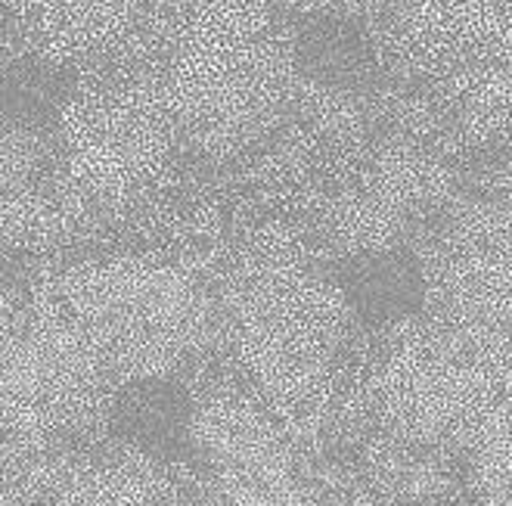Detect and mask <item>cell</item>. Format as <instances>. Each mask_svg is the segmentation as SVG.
Masks as SVG:
<instances>
[{"label":"cell","instance_id":"6da1fadb","mask_svg":"<svg viewBox=\"0 0 512 506\" xmlns=\"http://www.w3.org/2000/svg\"><path fill=\"white\" fill-rule=\"evenodd\" d=\"M348 305L373 326L410 317L423 305V271L404 249L360 252L342 264L336 277Z\"/></svg>","mask_w":512,"mask_h":506}]
</instances>
